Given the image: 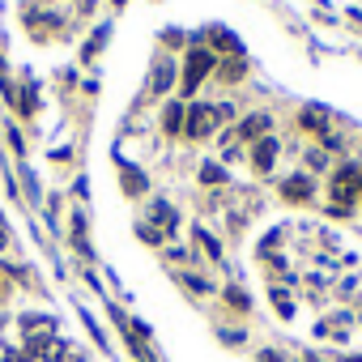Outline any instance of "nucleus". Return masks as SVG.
Segmentation results:
<instances>
[{
  "label": "nucleus",
  "instance_id": "obj_1",
  "mask_svg": "<svg viewBox=\"0 0 362 362\" xmlns=\"http://www.w3.org/2000/svg\"><path fill=\"white\" fill-rule=\"evenodd\" d=\"M214 69H218V56H214V52H205V47H192V52H188V64H184V90L192 94V90H197Z\"/></svg>",
  "mask_w": 362,
  "mask_h": 362
},
{
  "label": "nucleus",
  "instance_id": "obj_2",
  "mask_svg": "<svg viewBox=\"0 0 362 362\" xmlns=\"http://www.w3.org/2000/svg\"><path fill=\"white\" fill-rule=\"evenodd\" d=\"M214 119H218V115H214L209 107H201V103H197V107L188 111V119H184V136H188V141H201V136H209Z\"/></svg>",
  "mask_w": 362,
  "mask_h": 362
},
{
  "label": "nucleus",
  "instance_id": "obj_3",
  "mask_svg": "<svg viewBox=\"0 0 362 362\" xmlns=\"http://www.w3.org/2000/svg\"><path fill=\"white\" fill-rule=\"evenodd\" d=\"M269 128H273V119H269L264 111H256V115H247V119H243V124H239L230 136H239V141H260Z\"/></svg>",
  "mask_w": 362,
  "mask_h": 362
},
{
  "label": "nucleus",
  "instance_id": "obj_4",
  "mask_svg": "<svg viewBox=\"0 0 362 362\" xmlns=\"http://www.w3.org/2000/svg\"><path fill=\"white\" fill-rule=\"evenodd\" d=\"M281 197L294 201V205H307V201H311V179H307V175H290L286 184H281Z\"/></svg>",
  "mask_w": 362,
  "mask_h": 362
},
{
  "label": "nucleus",
  "instance_id": "obj_5",
  "mask_svg": "<svg viewBox=\"0 0 362 362\" xmlns=\"http://www.w3.org/2000/svg\"><path fill=\"white\" fill-rule=\"evenodd\" d=\"M298 124L311 128L315 136H328V111H324V107H303V111H298Z\"/></svg>",
  "mask_w": 362,
  "mask_h": 362
},
{
  "label": "nucleus",
  "instance_id": "obj_6",
  "mask_svg": "<svg viewBox=\"0 0 362 362\" xmlns=\"http://www.w3.org/2000/svg\"><path fill=\"white\" fill-rule=\"evenodd\" d=\"M252 162H256V170H269L277 162V136H260L252 149Z\"/></svg>",
  "mask_w": 362,
  "mask_h": 362
},
{
  "label": "nucleus",
  "instance_id": "obj_7",
  "mask_svg": "<svg viewBox=\"0 0 362 362\" xmlns=\"http://www.w3.org/2000/svg\"><path fill=\"white\" fill-rule=\"evenodd\" d=\"M184 103H170L166 111H162V128H166V136H179V132H184Z\"/></svg>",
  "mask_w": 362,
  "mask_h": 362
},
{
  "label": "nucleus",
  "instance_id": "obj_8",
  "mask_svg": "<svg viewBox=\"0 0 362 362\" xmlns=\"http://www.w3.org/2000/svg\"><path fill=\"white\" fill-rule=\"evenodd\" d=\"M243 73H247L243 56H226V60L218 64V77H222V81H243Z\"/></svg>",
  "mask_w": 362,
  "mask_h": 362
},
{
  "label": "nucleus",
  "instance_id": "obj_9",
  "mask_svg": "<svg viewBox=\"0 0 362 362\" xmlns=\"http://www.w3.org/2000/svg\"><path fill=\"white\" fill-rule=\"evenodd\" d=\"M170 81H175V64H158V73H153V94H166Z\"/></svg>",
  "mask_w": 362,
  "mask_h": 362
},
{
  "label": "nucleus",
  "instance_id": "obj_10",
  "mask_svg": "<svg viewBox=\"0 0 362 362\" xmlns=\"http://www.w3.org/2000/svg\"><path fill=\"white\" fill-rule=\"evenodd\" d=\"M226 303H230L235 311H247V307H252V298H247V290H239V286H230V290H226Z\"/></svg>",
  "mask_w": 362,
  "mask_h": 362
},
{
  "label": "nucleus",
  "instance_id": "obj_11",
  "mask_svg": "<svg viewBox=\"0 0 362 362\" xmlns=\"http://www.w3.org/2000/svg\"><path fill=\"white\" fill-rule=\"evenodd\" d=\"M222 179H226V170H222L218 162H205V166H201V184H222Z\"/></svg>",
  "mask_w": 362,
  "mask_h": 362
},
{
  "label": "nucleus",
  "instance_id": "obj_12",
  "mask_svg": "<svg viewBox=\"0 0 362 362\" xmlns=\"http://www.w3.org/2000/svg\"><path fill=\"white\" fill-rule=\"evenodd\" d=\"M153 218H158V226H162V230H175V222H179V218H175V209H162V205L153 209Z\"/></svg>",
  "mask_w": 362,
  "mask_h": 362
},
{
  "label": "nucleus",
  "instance_id": "obj_13",
  "mask_svg": "<svg viewBox=\"0 0 362 362\" xmlns=\"http://www.w3.org/2000/svg\"><path fill=\"white\" fill-rule=\"evenodd\" d=\"M124 188H128V192H145V175H132V170H124Z\"/></svg>",
  "mask_w": 362,
  "mask_h": 362
},
{
  "label": "nucleus",
  "instance_id": "obj_14",
  "mask_svg": "<svg viewBox=\"0 0 362 362\" xmlns=\"http://www.w3.org/2000/svg\"><path fill=\"white\" fill-rule=\"evenodd\" d=\"M103 43H107V30H98V35H94V39L86 43V52H81V56H86V60H94V52H98Z\"/></svg>",
  "mask_w": 362,
  "mask_h": 362
},
{
  "label": "nucleus",
  "instance_id": "obj_15",
  "mask_svg": "<svg viewBox=\"0 0 362 362\" xmlns=\"http://www.w3.org/2000/svg\"><path fill=\"white\" fill-rule=\"evenodd\" d=\"M214 47H222V52H235V39H230L226 30H214Z\"/></svg>",
  "mask_w": 362,
  "mask_h": 362
},
{
  "label": "nucleus",
  "instance_id": "obj_16",
  "mask_svg": "<svg viewBox=\"0 0 362 362\" xmlns=\"http://www.w3.org/2000/svg\"><path fill=\"white\" fill-rule=\"evenodd\" d=\"M18 111H22V115H30V111H35V90H30V86L22 90V103H18Z\"/></svg>",
  "mask_w": 362,
  "mask_h": 362
},
{
  "label": "nucleus",
  "instance_id": "obj_17",
  "mask_svg": "<svg viewBox=\"0 0 362 362\" xmlns=\"http://www.w3.org/2000/svg\"><path fill=\"white\" fill-rule=\"evenodd\" d=\"M273 303H277V311H281V315H294V307H290L286 290H273Z\"/></svg>",
  "mask_w": 362,
  "mask_h": 362
},
{
  "label": "nucleus",
  "instance_id": "obj_18",
  "mask_svg": "<svg viewBox=\"0 0 362 362\" xmlns=\"http://www.w3.org/2000/svg\"><path fill=\"white\" fill-rule=\"evenodd\" d=\"M260 362H281V354H273V349H264V354H260Z\"/></svg>",
  "mask_w": 362,
  "mask_h": 362
},
{
  "label": "nucleus",
  "instance_id": "obj_19",
  "mask_svg": "<svg viewBox=\"0 0 362 362\" xmlns=\"http://www.w3.org/2000/svg\"><path fill=\"white\" fill-rule=\"evenodd\" d=\"M5 239H9V230H5V222H0V247H5Z\"/></svg>",
  "mask_w": 362,
  "mask_h": 362
},
{
  "label": "nucleus",
  "instance_id": "obj_20",
  "mask_svg": "<svg viewBox=\"0 0 362 362\" xmlns=\"http://www.w3.org/2000/svg\"><path fill=\"white\" fill-rule=\"evenodd\" d=\"M303 362H320V358H315V354H307V358H303Z\"/></svg>",
  "mask_w": 362,
  "mask_h": 362
},
{
  "label": "nucleus",
  "instance_id": "obj_21",
  "mask_svg": "<svg viewBox=\"0 0 362 362\" xmlns=\"http://www.w3.org/2000/svg\"><path fill=\"white\" fill-rule=\"evenodd\" d=\"M345 362H362V354H354V358H345Z\"/></svg>",
  "mask_w": 362,
  "mask_h": 362
},
{
  "label": "nucleus",
  "instance_id": "obj_22",
  "mask_svg": "<svg viewBox=\"0 0 362 362\" xmlns=\"http://www.w3.org/2000/svg\"><path fill=\"white\" fill-rule=\"evenodd\" d=\"M0 298H5V281H0Z\"/></svg>",
  "mask_w": 362,
  "mask_h": 362
},
{
  "label": "nucleus",
  "instance_id": "obj_23",
  "mask_svg": "<svg viewBox=\"0 0 362 362\" xmlns=\"http://www.w3.org/2000/svg\"><path fill=\"white\" fill-rule=\"evenodd\" d=\"M0 73H5V64H0Z\"/></svg>",
  "mask_w": 362,
  "mask_h": 362
}]
</instances>
